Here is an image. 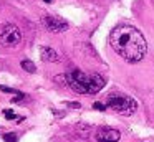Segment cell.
I'll return each instance as SVG.
<instances>
[{
  "mask_svg": "<svg viewBox=\"0 0 154 142\" xmlns=\"http://www.w3.org/2000/svg\"><path fill=\"white\" fill-rule=\"evenodd\" d=\"M40 56H42L43 61H48V63L60 61V55H58L53 48H50V46H43V48L40 50Z\"/></svg>",
  "mask_w": 154,
  "mask_h": 142,
  "instance_id": "obj_7",
  "label": "cell"
},
{
  "mask_svg": "<svg viewBox=\"0 0 154 142\" xmlns=\"http://www.w3.org/2000/svg\"><path fill=\"white\" fill-rule=\"evenodd\" d=\"M94 139L98 142H118L121 139L119 131L116 129H111V127H100L94 134Z\"/></svg>",
  "mask_w": 154,
  "mask_h": 142,
  "instance_id": "obj_6",
  "label": "cell"
},
{
  "mask_svg": "<svg viewBox=\"0 0 154 142\" xmlns=\"http://www.w3.org/2000/svg\"><path fill=\"white\" fill-rule=\"evenodd\" d=\"M111 48L123 59L129 63H137L146 56L147 43L143 33L131 25H118L109 35Z\"/></svg>",
  "mask_w": 154,
  "mask_h": 142,
  "instance_id": "obj_1",
  "label": "cell"
},
{
  "mask_svg": "<svg viewBox=\"0 0 154 142\" xmlns=\"http://www.w3.org/2000/svg\"><path fill=\"white\" fill-rule=\"evenodd\" d=\"M22 43V32L18 30V26L8 25L4 26L2 33H0V46H5V48H14V46L20 45Z\"/></svg>",
  "mask_w": 154,
  "mask_h": 142,
  "instance_id": "obj_4",
  "label": "cell"
},
{
  "mask_svg": "<svg viewBox=\"0 0 154 142\" xmlns=\"http://www.w3.org/2000/svg\"><path fill=\"white\" fill-rule=\"evenodd\" d=\"M4 139L7 142H17V134L14 132H8V134H4Z\"/></svg>",
  "mask_w": 154,
  "mask_h": 142,
  "instance_id": "obj_9",
  "label": "cell"
},
{
  "mask_svg": "<svg viewBox=\"0 0 154 142\" xmlns=\"http://www.w3.org/2000/svg\"><path fill=\"white\" fill-rule=\"evenodd\" d=\"M0 89L4 92H12V94H20L18 91H15V89H12V88H7V86H0Z\"/></svg>",
  "mask_w": 154,
  "mask_h": 142,
  "instance_id": "obj_12",
  "label": "cell"
},
{
  "mask_svg": "<svg viewBox=\"0 0 154 142\" xmlns=\"http://www.w3.org/2000/svg\"><path fill=\"white\" fill-rule=\"evenodd\" d=\"M65 84L78 94H96L104 88L106 81L100 74H86L80 69H75L65 74Z\"/></svg>",
  "mask_w": 154,
  "mask_h": 142,
  "instance_id": "obj_2",
  "label": "cell"
},
{
  "mask_svg": "<svg viewBox=\"0 0 154 142\" xmlns=\"http://www.w3.org/2000/svg\"><path fill=\"white\" fill-rule=\"evenodd\" d=\"M43 26L48 30V32L53 33H61L68 30V23L61 18H57V17H43Z\"/></svg>",
  "mask_w": 154,
  "mask_h": 142,
  "instance_id": "obj_5",
  "label": "cell"
},
{
  "mask_svg": "<svg viewBox=\"0 0 154 142\" xmlns=\"http://www.w3.org/2000/svg\"><path fill=\"white\" fill-rule=\"evenodd\" d=\"M20 65H22V68H23L27 73H35V71H37V66H35V63H32L30 59H23Z\"/></svg>",
  "mask_w": 154,
  "mask_h": 142,
  "instance_id": "obj_8",
  "label": "cell"
},
{
  "mask_svg": "<svg viewBox=\"0 0 154 142\" xmlns=\"http://www.w3.org/2000/svg\"><path fill=\"white\" fill-rule=\"evenodd\" d=\"M68 106H70V107H80L78 102H68Z\"/></svg>",
  "mask_w": 154,
  "mask_h": 142,
  "instance_id": "obj_13",
  "label": "cell"
},
{
  "mask_svg": "<svg viewBox=\"0 0 154 142\" xmlns=\"http://www.w3.org/2000/svg\"><path fill=\"white\" fill-rule=\"evenodd\" d=\"M45 2H47V3H50V2H51V0H45Z\"/></svg>",
  "mask_w": 154,
  "mask_h": 142,
  "instance_id": "obj_14",
  "label": "cell"
},
{
  "mask_svg": "<svg viewBox=\"0 0 154 142\" xmlns=\"http://www.w3.org/2000/svg\"><path fill=\"white\" fill-rule=\"evenodd\" d=\"M106 106L111 111L118 112L121 116H131L136 112L137 109V102L134 101L131 96L128 94H121V92H113L106 98Z\"/></svg>",
  "mask_w": 154,
  "mask_h": 142,
  "instance_id": "obj_3",
  "label": "cell"
},
{
  "mask_svg": "<svg viewBox=\"0 0 154 142\" xmlns=\"http://www.w3.org/2000/svg\"><path fill=\"white\" fill-rule=\"evenodd\" d=\"M93 107H94V109H98V111H106L108 106H106V104H103V102H94Z\"/></svg>",
  "mask_w": 154,
  "mask_h": 142,
  "instance_id": "obj_11",
  "label": "cell"
},
{
  "mask_svg": "<svg viewBox=\"0 0 154 142\" xmlns=\"http://www.w3.org/2000/svg\"><path fill=\"white\" fill-rule=\"evenodd\" d=\"M4 116H5V119H17V114H15L14 111H12V109H5L4 111Z\"/></svg>",
  "mask_w": 154,
  "mask_h": 142,
  "instance_id": "obj_10",
  "label": "cell"
}]
</instances>
